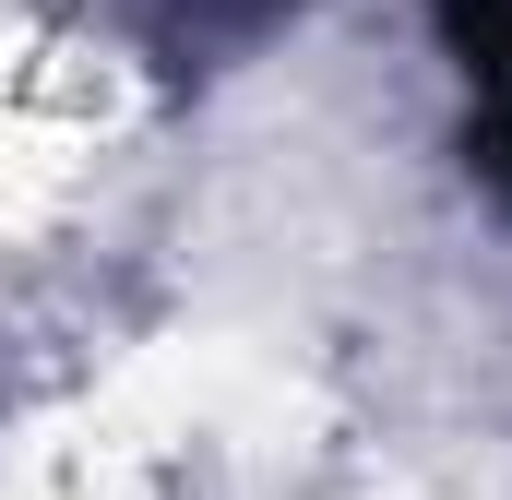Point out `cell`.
<instances>
[{
	"mask_svg": "<svg viewBox=\"0 0 512 500\" xmlns=\"http://www.w3.org/2000/svg\"><path fill=\"white\" fill-rule=\"evenodd\" d=\"M465 167H477V179L512 203V84H489V96L465 108Z\"/></svg>",
	"mask_w": 512,
	"mask_h": 500,
	"instance_id": "3",
	"label": "cell"
},
{
	"mask_svg": "<svg viewBox=\"0 0 512 500\" xmlns=\"http://www.w3.org/2000/svg\"><path fill=\"white\" fill-rule=\"evenodd\" d=\"M429 24H441V48H453L465 96L512 84V0H429Z\"/></svg>",
	"mask_w": 512,
	"mask_h": 500,
	"instance_id": "2",
	"label": "cell"
},
{
	"mask_svg": "<svg viewBox=\"0 0 512 500\" xmlns=\"http://www.w3.org/2000/svg\"><path fill=\"white\" fill-rule=\"evenodd\" d=\"M298 0H131V24H143V48L167 60V72H227L239 48H262L274 24H286Z\"/></svg>",
	"mask_w": 512,
	"mask_h": 500,
	"instance_id": "1",
	"label": "cell"
}]
</instances>
